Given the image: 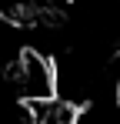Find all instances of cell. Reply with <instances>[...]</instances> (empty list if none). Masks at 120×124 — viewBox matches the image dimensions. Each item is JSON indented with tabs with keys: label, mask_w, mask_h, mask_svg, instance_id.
<instances>
[{
	"label": "cell",
	"mask_w": 120,
	"mask_h": 124,
	"mask_svg": "<svg viewBox=\"0 0 120 124\" xmlns=\"http://www.w3.org/2000/svg\"><path fill=\"white\" fill-rule=\"evenodd\" d=\"M7 81H10V91L17 94L20 101H53L57 97L53 61L43 50H37V47H23L10 61Z\"/></svg>",
	"instance_id": "obj_1"
},
{
	"label": "cell",
	"mask_w": 120,
	"mask_h": 124,
	"mask_svg": "<svg viewBox=\"0 0 120 124\" xmlns=\"http://www.w3.org/2000/svg\"><path fill=\"white\" fill-rule=\"evenodd\" d=\"M20 50L23 47H20V30L13 23V17L0 14V64H10Z\"/></svg>",
	"instance_id": "obj_2"
}]
</instances>
